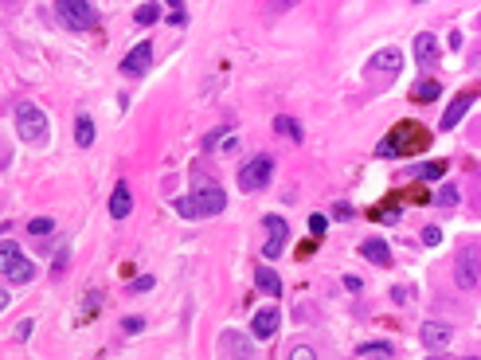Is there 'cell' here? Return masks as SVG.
I'll use <instances>...</instances> for the list:
<instances>
[{
  "label": "cell",
  "instance_id": "cell-1",
  "mask_svg": "<svg viewBox=\"0 0 481 360\" xmlns=\"http://www.w3.org/2000/svg\"><path fill=\"white\" fill-rule=\"evenodd\" d=\"M223 207H227L223 188L204 173L192 176V192H188V196H176V212L184 219H208V216H219Z\"/></svg>",
  "mask_w": 481,
  "mask_h": 360
},
{
  "label": "cell",
  "instance_id": "cell-2",
  "mask_svg": "<svg viewBox=\"0 0 481 360\" xmlns=\"http://www.w3.org/2000/svg\"><path fill=\"white\" fill-rule=\"evenodd\" d=\"M430 137L423 126L415 121H403V126H395L380 145H376V157H407V153H419V149H427Z\"/></svg>",
  "mask_w": 481,
  "mask_h": 360
},
{
  "label": "cell",
  "instance_id": "cell-3",
  "mask_svg": "<svg viewBox=\"0 0 481 360\" xmlns=\"http://www.w3.org/2000/svg\"><path fill=\"white\" fill-rule=\"evenodd\" d=\"M12 118H16L20 142H28V145H44L47 142V114L35 106V102H16Z\"/></svg>",
  "mask_w": 481,
  "mask_h": 360
},
{
  "label": "cell",
  "instance_id": "cell-4",
  "mask_svg": "<svg viewBox=\"0 0 481 360\" xmlns=\"http://www.w3.org/2000/svg\"><path fill=\"white\" fill-rule=\"evenodd\" d=\"M0 271H4L8 282L24 286V282H32V278H35V262L28 259V255H24L12 239H0Z\"/></svg>",
  "mask_w": 481,
  "mask_h": 360
},
{
  "label": "cell",
  "instance_id": "cell-5",
  "mask_svg": "<svg viewBox=\"0 0 481 360\" xmlns=\"http://www.w3.org/2000/svg\"><path fill=\"white\" fill-rule=\"evenodd\" d=\"M454 282L466 294L481 286V243H466L458 251V259H454Z\"/></svg>",
  "mask_w": 481,
  "mask_h": 360
},
{
  "label": "cell",
  "instance_id": "cell-6",
  "mask_svg": "<svg viewBox=\"0 0 481 360\" xmlns=\"http://www.w3.org/2000/svg\"><path fill=\"white\" fill-rule=\"evenodd\" d=\"M55 12H59L63 28H71V32H90L94 20H98V12L90 8L87 0H55Z\"/></svg>",
  "mask_w": 481,
  "mask_h": 360
},
{
  "label": "cell",
  "instance_id": "cell-7",
  "mask_svg": "<svg viewBox=\"0 0 481 360\" xmlns=\"http://www.w3.org/2000/svg\"><path fill=\"white\" fill-rule=\"evenodd\" d=\"M270 176H274V161L270 157H254V161H247L239 169V188L243 192H263L266 185H270Z\"/></svg>",
  "mask_w": 481,
  "mask_h": 360
},
{
  "label": "cell",
  "instance_id": "cell-8",
  "mask_svg": "<svg viewBox=\"0 0 481 360\" xmlns=\"http://www.w3.org/2000/svg\"><path fill=\"white\" fill-rule=\"evenodd\" d=\"M254 333H239V329H223L219 333V341H216V349H219V357H235V360H243V357H254Z\"/></svg>",
  "mask_w": 481,
  "mask_h": 360
},
{
  "label": "cell",
  "instance_id": "cell-9",
  "mask_svg": "<svg viewBox=\"0 0 481 360\" xmlns=\"http://www.w3.org/2000/svg\"><path fill=\"white\" fill-rule=\"evenodd\" d=\"M149 67H153V44L141 40V44H133L121 59V75H149Z\"/></svg>",
  "mask_w": 481,
  "mask_h": 360
},
{
  "label": "cell",
  "instance_id": "cell-10",
  "mask_svg": "<svg viewBox=\"0 0 481 360\" xmlns=\"http://www.w3.org/2000/svg\"><path fill=\"white\" fill-rule=\"evenodd\" d=\"M263 228L270 231V239H266L263 255H266V259H278V255L286 251V243H290V223H286L282 216H266Z\"/></svg>",
  "mask_w": 481,
  "mask_h": 360
},
{
  "label": "cell",
  "instance_id": "cell-11",
  "mask_svg": "<svg viewBox=\"0 0 481 360\" xmlns=\"http://www.w3.org/2000/svg\"><path fill=\"white\" fill-rule=\"evenodd\" d=\"M450 337H454V329L446 321H423V329H419V341L427 352H442L450 345Z\"/></svg>",
  "mask_w": 481,
  "mask_h": 360
},
{
  "label": "cell",
  "instance_id": "cell-12",
  "mask_svg": "<svg viewBox=\"0 0 481 360\" xmlns=\"http://www.w3.org/2000/svg\"><path fill=\"white\" fill-rule=\"evenodd\" d=\"M368 71H372V75H399V71H403V51H399V47L376 51L372 59H368Z\"/></svg>",
  "mask_w": 481,
  "mask_h": 360
},
{
  "label": "cell",
  "instance_id": "cell-13",
  "mask_svg": "<svg viewBox=\"0 0 481 360\" xmlns=\"http://www.w3.org/2000/svg\"><path fill=\"white\" fill-rule=\"evenodd\" d=\"M278 325H282V314H278V309L274 306H266V309H259V314L251 317V333L259 341H270L274 333H278Z\"/></svg>",
  "mask_w": 481,
  "mask_h": 360
},
{
  "label": "cell",
  "instance_id": "cell-14",
  "mask_svg": "<svg viewBox=\"0 0 481 360\" xmlns=\"http://www.w3.org/2000/svg\"><path fill=\"white\" fill-rule=\"evenodd\" d=\"M415 63L423 67V71H435V67H438V40L430 32H419L415 35Z\"/></svg>",
  "mask_w": 481,
  "mask_h": 360
},
{
  "label": "cell",
  "instance_id": "cell-15",
  "mask_svg": "<svg viewBox=\"0 0 481 360\" xmlns=\"http://www.w3.org/2000/svg\"><path fill=\"white\" fill-rule=\"evenodd\" d=\"M473 106V90H462V94H454V102L446 106V114H442V121H438V130H454L462 118H466V110Z\"/></svg>",
  "mask_w": 481,
  "mask_h": 360
},
{
  "label": "cell",
  "instance_id": "cell-16",
  "mask_svg": "<svg viewBox=\"0 0 481 360\" xmlns=\"http://www.w3.org/2000/svg\"><path fill=\"white\" fill-rule=\"evenodd\" d=\"M133 212V192H130V185L125 180H118L114 185V196H110V216L114 219H125Z\"/></svg>",
  "mask_w": 481,
  "mask_h": 360
},
{
  "label": "cell",
  "instance_id": "cell-17",
  "mask_svg": "<svg viewBox=\"0 0 481 360\" xmlns=\"http://www.w3.org/2000/svg\"><path fill=\"white\" fill-rule=\"evenodd\" d=\"M360 255L368 262H376V266H392V247H387L383 239H376V235L360 243Z\"/></svg>",
  "mask_w": 481,
  "mask_h": 360
},
{
  "label": "cell",
  "instance_id": "cell-18",
  "mask_svg": "<svg viewBox=\"0 0 481 360\" xmlns=\"http://www.w3.org/2000/svg\"><path fill=\"white\" fill-rule=\"evenodd\" d=\"M356 357H364V360H387V357H395V349H392V341H364V345H356Z\"/></svg>",
  "mask_w": 481,
  "mask_h": 360
},
{
  "label": "cell",
  "instance_id": "cell-19",
  "mask_svg": "<svg viewBox=\"0 0 481 360\" xmlns=\"http://www.w3.org/2000/svg\"><path fill=\"white\" fill-rule=\"evenodd\" d=\"M254 286H259L263 294H274V298L282 294V278H278L270 266H254Z\"/></svg>",
  "mask_w": 481,
  "mask_h": 360
},
{
  "label": "cell",
  "instance_id": "cell-20",
  "mask_svg": "<svg viewBox=\"0 0 481 360\" xmlns=\"http://www.w3.org/2000/svg\"><path fill=\"white\" fill-rule=\"evenodd\" d=\"M438 94H442V83H438V78H423V83L411 87V98L415 102H438Z\"/></svg>",
  "mask_w": 481,
  "mask_h": 360
},
{
  "label": "cell",
  "instance_id": "cell-21",
  "mask_svg": "<svg viewBox=\"0 0 481 360\" xmlns=\"http://www.w3.org/2000/svg\"><path fill=\"white\" fill-rule=\"evenodd\" d=\"M274 133H278V137H290V142H301V137H306L301 126H297V118H290V114H278V118H274Z\"/></svg>",
  "mask_w": 481,
  "mask_h": 360
},
{
  "label": "cell",
  "instance_id": "cell-22",
  "mask_svg": "<svg viewBox=\"0 0 481 360\" xmlns=\"http://www.w3.org/2000/svg\"><path fill=\"white\" fill-rule=\"evenodd\" d=\"M442 176H446V161H423V164H415V180H423V185L442 180Z\"/></svg>",
  "mask_w": 481,
  "mask_h": 360
},
{
  "label": "cell",
  "instance_id": "cell-23",
  "mask_svg": "<svg viewBox=\"0 0 481 360\" xmlns=\"http://www.w3.org/2000/svg\"><path fill=\"white\" fill-rule=\"evenodd\" d=\"M75 142L82 145V149L94 145V121H90V114H78L75 118Z\"/></svg>",
  "mask_w": 481,
  "mask_h": 360
},
{
  "label": "cell",
  "instance_id": "cell-24",
  "mask_svg": "<svg viewBox=\"0 0 481 360\" xmlns=\"http://www.w3.org/2000/svg\"><path fill=\"white\" fill-rule=\"evenodd\" d=\"M28 231H32L35 239H47V235H51V231H55V219L40 216V219H32V223H28Z\"/></svg>",
  "mask_w": 481,
  "mask_h": 360
},
{
  "label": "cell",
  "instance_id": "cell-25",
  "mask_svg": "<svg viewBox=\"0 0 481 360\" xmlns=\"http://www.w3.org/2000/svg\"><path fill=\"white\" fill-rule=\"evenodd\" d=\"M133 20L137 24H157L161 20V8H157V4H141V8L133 12Z\"/></svg>",
  "mask_w": 481,
  "mask_h": 360
},
{
  "label": "cell",
  "instance_id": "cell-26",
  "mask_svg": "<svg viewBox=\"0 0 481 360\" xmlns=\"http://www.w3.org/2000/svg\"><path fill=\"white\" fill-rule=\"evenodd\" d=\"M153 286H157L153 274H141V278H133V282L125 286V294H145V290H153Z\"/></svg>",
  "mask_w": 481,
  "mask_h": 360
},
{
  "label": "cell",
  "instance_id": "cell-27",
  "mask_svg": "<svg viewBox=\"0 0 481 360\" xmlns=\"http://www.w3.org/2000/svg\"><path fill=\"white\" fill-rule=\"evenodd\" d=\"M438 204H442V207H454V204H458V188H454V185H442V188H438Z\"/></svg>",
  "mask_w": 481,
  "mask_h": 360
},
{
  "label": "cell",
  "instance_id": "cell-28",
  "mask_svg": "<svg viewBox=\"0 0 481 360\" xmlns=\"http://www.w3.org/2000/svg\"><path fill=\"white\" fill-rule=\"evenodd\" d=\"M98 306H102V294H98V290H87V302H82V314H78V317L98 314Z\"/></svg>",
  "mask_w": 481,
  "mask_h": 360
},
{
  "label": "cell",
  "instance_id": "cell-29",
  "mask_svg": "<svg viewBox=\"0 0 481 360\" xmlns=\"http://www.w3.org/2000/svg\"><path fill=\"white\" fill-rule=\"evenodd\" d=\"M141 329H145V317H125V321H121V333H125V337H137Z\"/></svg>",
  "mask_w": 481,
  "mask_h": 360
},
{
  "label": "cell",
  "instance_id": "cell-30",
  "mask_svg": "<svg viewBox=\"0 0 481 360\" xmlns=\"http://www.w3.org/2000/svg\"><path fill=\"white\" fill-rule=\"evenodd\" d=\"M164 4H168V24H176V28H180V24H184V4H180V0H164Z\"/></svg>",
  "mask_w": 481,
  "mask_h": 360
},
{
  "label": "cell",
  "instance_id": "cell-31",
  "mask_svg": "<svg viewBox=\"0 0 481 360\" xmlns=\"http://www.w3.org/2000/svg\"><path fill=\"white\" fill-rule=\"evenodd\" d=\"M411 294H415L411 286H395V290H392V302H395V306H407V302H411Z\"/></svg>",
  "mask_w": 481,
  "mask_h": 360
},
{
  "label": "cell",
  "instance_id": "cell-32",
  "mask_svg": "<svg viewBox=\"0 0 481 360\" xmlns=\"http://www.w3.org/2000/svg\"><path fill=\"white\" fill-rule=\"evenodd\" d=\"M286 357H290V360H313V357H317V352L309 349V345H294V349L286 352Z\"/></svg>",
  "mask_w": 481,
  "mask_h": 360
},
{
  "label": "cell",
  "instance_id": "cell-33",
  "mask_svg": "<svg viewBox=\"0 0 481 360\" xmlns=\"http://www.w3.org/2000/svg\"><path fill=\"white\" fill-rule=\"evenodd\" d=\"M32 329H35V317H24L20 325H16V341H28L32 337Z\"/></svg>",
  "mask_w": 481,
  "mask_h": 360
},
{
  "label": "cell",
  "instance_id": "cell-34",
  "mask_svg": "<svg viewBox=\"0 0 481 360\" xmlns=\"http://www.w3.org/2000/svg\"><path fill=\"white\" fill-rule=\"evenodd\" d=\"M294 4H301V0H266V12H290Z\"/></svg>",
  "mask_w": 481,
  "mask_h": 360
},
{
  "label": "cell",
  "instance_id": "cell-35",
  "mask_svg": "<svg viewBox=\"0 0 481 360\" xmlns=\"http://www.w3.org/2000/svg\"><path fill=\"white\" fill-rule=\"evenodd\" d=\"M423 243H427V247H435V243H442V231H438L435 223H430V228H423Z\"/></svg>",
  "mask_w": 481,
  "mask_h": 360
},
{
  "label": "cell",
  "instance_id": "cell-36",
  "mask_svg": "<svg viewBox=\"0 0 481 360\" xmlns=\"http://www.w3.org/2000/svg\"><path fill=\"white\" fill-rule=\"evenodd\" d=\"M309 231H313V239L325 231V216H321V212H313V216H309Z\"/></svg>",
  "mask_w": 481,
  "mask_h": 360
},
{
  "label": "cell",
  "instance_id": "cell-37",
  "mask_svg": "<svg viewBox=\"0 0 481 360\" xmlns=\"http://www.w3.org/2000/svg\"><path fill=\"white\" fill-rule=\"evenodd\" d=\"M333 216H337V219H352V204H344V200L333 204Z\"/></svg>",
  "mask_w": 481,
  "mask_h": 360
},
{
  "label": "cell",
  "instance_id": "cell-38",
  "mask_svg": "<svg viewBox=\"0 0 481 360\" xmlns=\"http://www.w3.org/2000/svg\"><path fill=\"white\" fill-rule=\"evenodd\" d=\"M51 271H55V274H63V271H67V247H63L59 255H55V266H51Z\"/></svg>",
  "mask_w": 481,
  "mask_h": 360
},
{
  "label": "cell",
  "instance_id": "cell-39",
  "mask_svg": "<svg viewBox=\"0 0 481 360\" xmlns=\"http://www.w3.org/2000/svg\"><path fill=\"white\" fill-rule=\"evenodd\" d=\"M395 216H399L395 207H383V212H380V219H383V223H395Z\"/></svg>",
  "mask_w": 481,
  "mask_h": 360
},
{
  "label": "cell",
  "instance_id": "cell-40",
  "mask_svg": "<svg viewBox=\"0 0 481 360\" xmlns=\"http://www.w3.org/2000/svg\"><path fill=\"white\" fill-rule=\"evenodd\" d=\"M470 67H473V71H481V51H470Z\"/></svg>",
  "mask_w": 481,
  "mask_h": 360
},
{
  "label": "cell",
  "instance_id": "cell-41",
  "mask_svg": "<svg viewBox=\"0 0 481 360\" xmlns=\"http://www.w3.org/2000/svg\"><path fill=\"white\" fill-rule=\"evenodd\" d=\"M478 28H481V16H478Z\"/></svg>",
  "mask_w": 481,
  "mask_h": 360
},
{
  "label": "cell",
  "instance_id": "cell-42",
  "mask_svg": "<svg viewBox=\"0 0 481 360\" xmlns=\"http://www.w3.org/2000/svg\"><path fill=\"white\" fill-rule=\"evenodd\" d=\"M415 4H423V0H415Z\"/></svg>",
  "mask_w": 481,
  "mask_h": 360
}]
</instances>
